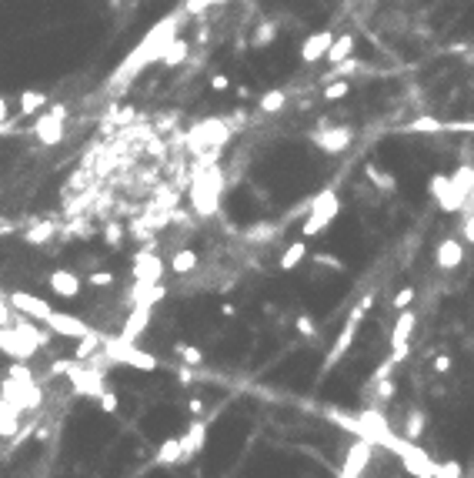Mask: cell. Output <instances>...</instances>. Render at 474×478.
Returning <instances> with one entry per match:
<instances>
[{
  "instance_id": "obj_1",
  "label": "cell",
  "mask_w": 474,
  "mask_h": 478,
  "mask_svg": "<svg viewBox=\"0 0 474 478\" xmlns=\"http://www.w3.org/2000/svg\"><path fill=\"white\" fill-rule=\"evenodd\" d=\"M471 191H474V168L471 164L458 168L451 178H447V174H434V178H431V198L438 201V208H441L444 215H458V211H464L468 201H471Z\"/></svg>"
},
{
  "instance_id": "obj_2",
  "label": "cell",
  "mask_w": 474,
  "mask_h": 478,
  "mask_svg": "<svg viewBox=\"0 0 474 478\" xmlns=\"http://www.w3.org/2000/svg\"><path fill=\"white\" fill-rule=\"evenodd\" d=\"M44 345H47V335L34 321H27V318H17L14 328H10V324L0 328V352L10 355L14 361H27V358H34L37 355V348H44Z\"/></svg>"
},
{
  "instance_id": "obj_3",
  "label": "cell",
  "mask_w": 474,
  "mask_h": 478,
  "mask_svg": "<svg viewBox=\"0 0 474 478\" xmlns=\"http://www.w3.org/2000/svg\"><path fill=\"white\" fill-rule=\"evenodd\" d=\"M221 198H224V171L211 164V168H200L194 174V184H191V204H194V215L198 217H214L221 211Z\"/></svg>"
},
{
  "instance_id": "obj_4",
  "label": "cell",
  "mask_w": 474,
  "mask_h": 478,
  "mask_svg": "<svg viewBox=\"0 0 474 478\" xmlns=\"http://www.w3.org/2000/svg\"><path fill=\"white\" fill-rule=\"evenodd\" d=\"M174 31H177V17H168V20H161L157 27H154L147 37H144V44L134 50V57H127V64L121 67V74L117 78H134L140 67H147L151 61H161L164 57V50H168V44L174 41Z\"/></svg>"
},
{
  "instance_id": "obj_5",
  "label": "cell",
  "mask_w": 474,
  "mask_h": 478,
  "mask_svg": "<svg viewBox=\"0 0 474 478\" xmlns=\"http://www.w3.org/2000/svg\"><path fill=\"white\" fill-rule=\"evenodd\" d=\"M101 355H104V361H110V365H131V368H140V371L157 368V358H154L151 352L138 348L134 341H124L121 335L104 341V345H101Z\"/></svg>"
},
{
  "instance_id": "obj_6",
  "label": "cell",
  "mask_w": 474,
  "mask_h": 478,
  "mask_svg": "<svg viewBox=\"0 0 474 478\" xmlns=\"http://www.w3.org/2000/svg\"><path fill=\"white\" fill-rule=\"evenodd\" d=\"M337 215H341V198L327 187V191H321V194H314L311 211H307V221L301 224V234H304V238H314V234L327 231V224H331Z\"/></svg>"
},
{
  "instance_id": "obj_7",
  "label": "cell",
  "mask_w": 474,
  "mask_h": 478,
  "mask_svg": "<svg viewBox=\"0 0 474 478\" xmlns=\"http://www.w3.org/2000/svg\"><path fill=\"white\" fill-rule=\"evenodd\" d=\"M371 308H374V294H364V298H361V305L351 311V318H348V324H344V331L337 335L334 348H331V352H327V358H324V371H331L341 358L351 352V341H354V335H357V324H361V318H364Z\"/></svg>"
},
{
  "instance_id": "obj_8",
  "label": "cell",
  "mask_w": 474,
  "mask_h": 478,
  "mask_svg": "<svg viewBox=\"0 0 474 478\" xmlns=\"http://www.w3.org/2000/svg\"><path fill=\"white\" fill-rule=\"evenodd\" d=\"M67 382L74 388L80 398H97L101 391H108V375L104 368H97V365H77V358L71 361V368H67Z\"/></svg>"
},
{
  "instance_id": "obj_9",
  "label": "cell",
  "mask_w": 474,
  "mask_h": 478,
  "mask_svg": "<svg viewBox=\"0 0 474 478\" xmlns=\"http://www.w3.org/2000/svg\"><path fill=\"white\" fill-rule=\"evenodd\" d=\"M64 121H67V108H64V104L50 108L47 114H40V117L34 121V138L40 140L44 147H57L64 140Z\"/></svg>"
},
{
  "instance_id": "obj_10",
  "label": "cell",
  "mask_w": 474,
  "mask_h": 478,
  "mask_svg": "<svg viewBox=\"0 0 474 478\" xmlns=\"http://www.w3.org/2000/svg\"><path fill=\"white\" fill-rule=\"evenodd\" d=\"M354 140V131L348 124H334V127H321L318 134H314V144H318V151L324 154H341V151H348Z\"/></svg>"
},
{
  "instance_id": "obj_11",
  "label": "cell",
  "mask_w": 474,
  "mask_h": 478,
  "mask_svg": "<svg viewBox=\"0 0 474 478\" xmlns=\"http://www.w3.org/2000/svg\"><path fill=\"white\" fill-rule=\"evenodd\" d=\"M371 455H374V438H357L348 451V458H344V468H341V478H361L364 475V468L371 465Z\"/></svg>"
},
{
  "instance_id": "obj_12",
  "label": "cell",
  "mask_w": 474,
  "mask_h": 478,
  "mask_svg": "<svg viewBox=\"0 0 474 478\" xmlns=\"http://www.w3.org/2000/svg\"><path fill=\"white\" fill-rule=\"evenodd\" d=\"M230 138V127L224 121H200L191 134H187V144L191 147H207V144H214V147H221L224 140Z\"/></svg>"
},
{
  "instance_id": "obj_13",
  "label": "cell",
  "mask_w": 474,
  "mask_h": 478,
  "mask_svg": "<svg viewBox=\"0 0 474 478\" xmlns=\"http://www.w3.org/2000/svg\"><path fill=\"white\" fill-rule=\"evenodd\" d=\"M131 275H134V281H151V284H157V281L164 278V261L157 258V251L144 247V251L134 254V261H131Z\"/></svg>"
},
{
  "instance_id": "obj_14",
  "label": "cell",
  "mask_w": 474,
  "mask_h": 478,
  "mask_svg": "<svg viewBox=\"0 0 474 478\" xmlns=\"http://www.w3.org/2000/svg\"><path fill=\"white\" fill-rule=\"evenodd\" d=\"M7 301H10V308L20 311V314H27V318H34V321H47V314H50V301H44V298H37V294L31 291H10L7 294Z\"/></svg>"
},
{
  "instance_id": "obj_15",
  "label": "cell",
  "mask_w": 474,
  "mask_h": 478,
  "mask_svg": "<svg viewBox=\"0 0 474 478\" xmlns=\"http://www.w3.org/2000/svg\"><path fill=\"white\" fill-rule=\"evenodd\" d=\"M44 324L50 328V331H54V335H61V338H84V335L91 331V324L84 321V318L64 314V311H50Z\"/></svg>"
},
{
  "instance_id": "obj_16",
  "label": "cell",
  "mask_w": 474,
  "mask_h": 478,
  "mask_svg": "<svg viewBox=\"0 0 474 478\" xmlns=\"http://www.w3.org/2000/svg\"><path fill=\"white\" fill-rule=\"evenodd\" d=\"M204 442H207V421H204V418H194V421L187 425V432L181 435V465L191 462L200 448H204Z\"/></svg>"
},
{
  "instance_id": "obj_17",
  "label": "cell",
  "mask_w": 474,
  "mask_h": 478,
  "mask_svg": "<svg viewBox=\"0 0 474 478\" xmlns=\"http://www.w3.org/2000/svg\"><path fill=\"white\" fill-rule=\"evenodd\" d=\"M47 284H50V291L57 298H77L80 288H84V278L77 271H71V268H57V271H50Z\"/></svg>"
},
{
  "instance_id": "obj_18",
  "label": "cell",
  "mask_w": 474,
  "mask_h": 478,
  "mask_svg": "<svg viewBox=\"0 0 474 478\" xmlns=\"http://www.w3.org/2000/svg\"><path fill=\"white\" fill-rule=\"evenodd\" d=\"M434 261L441 271H458L461 264H464V241L458 238H444L441 245L434 247Z\"/></svg>"
},
{
  "instance_id": "obj_19",
  "label": "cell",
  "mask_w": 474,
  "mask_h": 478,
  "mask_svg": "<svg viewBox=\"0 0 474 478\" xmlns=\"http://www.w3.org/2000/svg\"><path fill=\"white\" fill-rule=\"evenodd\" d=\"M334 44V34L331 31H314L304 37V44H301V61L304 64H318L327 57V47Z\"/></svg>"
},
{
  "instance_id": "obj_20",
  "label": "cell",
  "mask_w": 474,
  "mask_h": 478,
  "mask_svg": "<svg viewBox=\"0 0 474 478\" xmlns=\"http://www.w3.org/2000/svg\"><path fill=\"white\" fill-rule=\"evenodd\" d=\"M127 298H131V305H147V308H157L164 298H168V288L157 281V284H151V281H134V288L127 291Z\"/></svg>"
},
{
  "instance_id": "obj_21",
  "label": "cell",
  "mask_w": 474,
  "mask_h": 478,
  "mask_svg": "<svg viewBox=\"0 0 474 478\" xmlns=\"http://www.w3.org/2000/svg\"><path fill=\"white\" fill-rule=\"evenodd\" d=\"M151 314H154V308H147V305H134V308H131V314H127V321H124V328H121V338L124 341H138L140 335L147 331Z\"/></svg>"
},
{
  "instance_id": "obj_22",
  "label": "cell",
  "mask_w": 474,
  "mask_h": 478,
  "mask_svg": "<svg viewBox=\"0 0 474 478\" xmlns=\"http://www.w3.org/2000/svg\"><path fill=\"white\" fill-rule=\"evenodd\" d=\"M154 465L168 468V465H181V435H170L161 442V448L154 451Z\"/></svg>"
},
{
  "instance_id": "obj_23",
  "label": "cell",
  "mask_w": 474,
  "mask_h": 478,
  "mask_svg": "<svg viewBox=\"0 0 474 478\" xmlns=\"http://www.w3.org/2000/svg\"><path fill=\"white\" fill-rule=\"evenodd\" d=\"M348 57H354V34H337L334 44L327 47V57H324V61L341 64V61H348Z\"/></svg>"
},
{
  "instance_id": "obj_24",
  "label": "cell",
  "mask_w": 474,
  "mask_h": 478,
  "mask_svg": "<svg viewBox=\"0 0 474 478\" xmlns=\"http://www.w3.org/2000/svg\"><path fill=\"white\" fill-rule=\"evenodd\" d=\"M414 324H417V314L414 311H401V318L398 324H394V331H391V348H398V345H408V338H411V331H414Z\"/></svg>"
},
{
  "instance_id": "obj_25",
  "label": "cell",
  "mask_w": 474,
  "mask_h": 478,
  "mask_svg": "<svg viewBox=\"0 0 474 478\" xmlns=\"http://www.w3.org/2000/svg\"><path fill=\"white\" fill-rule=\"evenodd\" d=\"M194 268H198V251H194V247H177L174 258H170V271L184 278V275H191Z\"/></svg>"
},
{
  "instance_id": "obj_26",
  "label": "cell",
  "mask_w": 474,
  "mask_h": 478,
  "mask_svg": "<svg viewBox=\"0 0 474 478\" xmlns=\"http://www.w3.org/2000/svg\"><path fill=\"white\" fill-rule=\"evenodd\" d=\"M424 421H428V415H424L421 408H408V418H404L401 435H404L408 442H421V435H424Z\"/></svg>"
},
{
  "instance_id": "obj_27",
  "label": "cell",
  "mask_w": 474,
  "mask_h": 478,
  "mask_svg": "<svg viewBox=\"0 0 474 478\" xmlns=\"http://www.w3.org/2000/svg\"><path fill=\"white\" fill-rule=\"evenodd\" d=\"M304 258H307V245H304V241H294L291 247H284V254H281L277 268H281V271H294V268L304 261Z\"/></svg>"
},
{
  "instance_id": "obj_28",
  "label": "cell",
  "mask_w": 474,
  "mask_h": 478,
  "mask_svg": "<svg viewBox=\"0 0 474 478\" xmlns=\"http://www.w3.org/2000/svg\"><path fill=\"white\" fill-rule=\"evenodd\" d=\"M54 234H57V221H40L37 228H31V231L24 234V241H27V245H34V247H40V245H47Z\"/></svg>"
},
{
  "instance_id": "obj_29",
  "label": "cell",
  "mask_w": 474,
  "mask_h": 478,
  "mask_svg": "<svg viewBox=\"0 0 474 478\" xmlns=\"http://www.w3.org/2000/svg\"><path fill=\"white\" fill-rule=\"evenodd\" d=\"M284 104H288V94L281 91V87L260 94V110H264V114H281V110H284Z\"/></svg>"
},
{
  "instance_id": "obj_30",
  "label": "cell",
  "mask_w": 474,
  "mask_h": 478,
  "mask_svg": "<svg viewBox=\"0 0 474 478\" xmlns=\"http://www.w3.org/2000/svg\"><path fill=\"white\" fill-rule=\"evenodd\" d=\"M174 355L181 358L187 368H198V365H204V352H200V348H194V345H184V341H177V345H174Z\"/></svg>"
},
{
  "instance_id": "obj_31",
  "label": "cell",
  "mask_w": 474,
  "mask_h": 478,
  "mask_svg": "<svg viewBox=\"0 0 474 478\" xmlns=\"http://www.w3.org/2000/svg\"><path fill=\"white\" fill-rule=\"evenodd\" d=\"M184 57H187V41H184V37H174L161 61L168 64V67H177V64H184Z\"/></svg>"
},
{
  "instance_id": "obj_32",
  "label": "cell",
  "mask_w": 474,
  "mask_h": 478,
  "mask_svg": "<svg viewBox=\"0 0 474 478\" xmlns=\"http://www.w3.org/2000/svg\"><path fill=\"white\" fill-rule=\"evenodd\" d=\"M277 41V24L274 20H264V24H258L254 27V37H251V44L254 47H267Z\"/></svg>"
},
{
  "instance_id": "obj_33",
  "label": "cell",
  "mask_w": 474,
  "mask_h": 478,
  "mask_svg": "<svg viewBox=\"0 0 474 478\" xmlns=\"http://www.w3.org/2000/svg\"><path fill=\"white\" fill-rule=\"evenodd\" d=\"M44 104H47L44 91H24L20 94V114H37Z\"/></svg>"
},
{
  "instance_id": "obj_34",
  "label": "cell",
  "mask_w": 474,
  "mask_h": 478,
  "mask_svg": "<svg viewBox=\"0 0 474 478\" xmlns=\"http://www.w3.org/2000/svg\"><path fill=\"white\" fill-rule=\"evenodd\" d=\"M404 131H411V134H421V131H428V134H438V131H444V124L438 121V117H428V114H424V117H414V121L408 124Z\"/></svg>"
},
{
  "instance_id": "obj_35",
  "label": "cell",
  "mask_w": 474,
  "mask_h": 478,
  "mask_svg": "<svg viewBox=\"0 0 474 478\" xmlns=\"http://www.w3.org/2000/svg\"><path fill=\"white\" fill-rule=\"evenodd\" d=\"M364 174H367V181H371V184H378L384 194H387V191H394V178H391V174H384V171H378L374 164H367Z\"/></svg>"
},
{
  "instance_id": "obj_36",
  "label": "cell",
  "mask_w": 474,
  "mask_h": 478,
  "mask_svg": "<svg viewBox=\"0 0 474 478\" xmlns=\"http://www.w3.org/2000/svg\"><path fill=\"white\" fill-rule=\"evenodd\" d=\"M348 94H351L348 78H337V80H331V84L324 87V101H341V97H348Z\"/></svg>"
},
{
  "instance_id": "obj_37",
  "label": "cell",
  "mask_w": 474,
  "mask_h": 478,
  "mask_svg": "<svg viewBox=\"0 0 474 478\" xmlns=\"http://www.w3.org/2000/svg\"><path fill=\"white\" fill-rule=\"evenodd\" d=\"M97 408H101V412H108V415H114V412H117V395H114V391H101V395H97Z\"/></svg>"
},
{
  "instance_id": "obj_38",
  "label": "cell",
  "mask_w": 474,
  "mask_h": 478,
  "mask_svg": "<svg viewBox=\"0 0 474 478\" xmlns=\"http://www.w3.org/2000/svg\"><path fill=\"white\" fill-rule=\"evenodd\" d=\"M294 328H297V335H304V338H314V335H318V328H314V321H311V314H297Z\"/></svg>"
},
{
  "instance_id": "obj_39",
  "label": "cell",
  "mask_w": 474,
  "mask_h": 478,
  "mask_svg": "<svg viewBox=\"0 0 474 478\" xmlns=\"http://www.w3.org/2000/svg\"><path fill=\"white\" fill-rule=\"evenodd\" d=\"M411 301H414V288H401V291L394 294V311L411 308Z\"/></svg>"
},
{
  "instance_id": "obj_40",
  "label": "cell",
  "mask_w": 474,
  "mask_h": 478,
  "mask_svg": "<svg viewBox=\"0 0 474 478\" xmlns=\"http://www.w3.org/2000/svg\"><path fill=\"white\" fill-rule=\"evenodd\" d=\"M104 238H108V245H110V247H117V245H121V238H124V228L117 224V221H110L108 231H104Z\"/></svg>"
},
{
  "instance_id": "obj_41",
  "label": "cell",
  "mask_w": 474,
  "mask_h": 478,
  "mask_svg": "<svg viewBox=\"0 0 474 478\" xmlns=\"http://www.w3.org/2000/svg\"><path fill=\"white\" fill-rule=\"evenodd\" d=\"M314 264H324V268H334V271H344V261H337L334 254H324V251H318V254H314Z\"/></svg>"
},
{
  "instance_id": "obj_42",
  "label": "cell",
  "mask_w": 474,
  "mask_h": 478,
  "mask_svg": "<svg viewBox=\"0 0 474 478\" xmlns=\"http://www.w3.org/2000/svg\"><path fill=\"white\" fill-rule=\"evenodd\" d=\"M7 324H14V308H10V301L0 294V328H7Z\"/></svg>"
},
{
  "instance_id": "obj_43",
  "label": "cell",
  "mask_w": 474,
  "mask_h": 478,
  "mask_svg": "<svg viewBox=\"0 0 474 478\" xmlns=\"http://www.w3.org/2000/svg\"><path fill=\"white\" fill-rule=\"evenodd\" d=\"M87 281H91L94 288H110V284H114V275H110V271H94Z\"/></svg>"
},
{
  "instance_id": "obj_44",
  "label": "cell",
  "mask_w": 474,
  "mask_h": 478,
  "mask_svg": "<svg viewBox=\"0 0 474 478\" xmlns=\"http://www.w3.org/2000/svg\"><path fill=\"white\" fill-rule=\"evenodd\" d=\"M211 3H224V0H187L184 7H187V14H200V10L211 7Z\"/></svg>"
},
{
  "instance_id": "obj_45",
  "label": "cell",
  "mask_w": 474,
  "mask_h": 478,
  "mask_svg": "<svg viewBox=\"0 0 474 478\" xmlns=\"http://www.w3.org/2000/svg\"><path fill=\"white\" fill-rule=\"evenodd\" d=\"M461 234H464V241H468V245H474V211L461 221Z\"/></svg>"
},
{
  "instance_id": "obj_46",
  "label": "cell",
  "mask_w": 474,
  "mask_h": 478,
  "mask_svg": "<svg viewBox=\"0 0 474 478\" xmlns=\"http://www.w3.org/2000/svg\"><path fill=\"white\" fill-rule=\"evenodd\" d=\"M451 365H454V361H451V355H438V358H434V371H438V375H447V371H451Z\"/></svg>"
},
{
  "instance_id": "obj_47",
  "label": "cell",
  "mask_w": 474,
  "mask_h": 478,
  "mask_svg": "<svg viewBox=\"0 0 474 478\" xmlns=\"http://www.w3.org/2000/svg\"><path fill=\"white\" fill-rule=\"evenodd\" d=\"M228 87H230V80L224 78V74H214V78H211V91L221 94V91H228Z\"/></svg>"
},
{
  "instance_id": "obj_48",
  "label": "cell",
  "mask_w": 474,
  "mask_h": 478,
  "mask_svg": "<svg viewBox=\"0 0 474 478\" xmlns=\"http://www.w3.org/2000/svg\"><path fill=\"white\" fill-rule=\"evenodd\" d=\"M187 412H191L194 418H200V415H204V401H200V398H191V401H187Z\"/></svg>"
},
{
  "instance_id": "obj_49",
  "label": "cell",
  "mask_w": 474,
  "mask_h": 478,
  "mask_svg": "<svg viewBox=\"0 0 474 478\" xmlns=\"http://www.w3.org/2000/svg\"><path fill=\"white\" fill-rule=\"evenodd\" d=\"M177 378H181V385H191V382H194V375H191V371H187V368H181V371H177Z\"/></svg>"
}]
</instances>
